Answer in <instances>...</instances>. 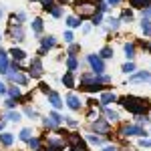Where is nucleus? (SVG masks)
Segmentation results:
<instances>
[{"label": "nucleus", "instance_id": "obj_11", "mask_svg": "<svg viewBox=\"0 0 151 151\" xmlns=\"http://www.w3.org/2000/svg\"><path fill=\"white\" fill-rule=\"evenodd\" d=\"M131 81L133 83H137V81H151V75L149 73H137V75H133V77H131Z\"/></svg>", "mask_w": 151, "mask_h": 151}, {"label": "nucleus", "instance_id": "obj_35", "mask_svg": "<svg viewBox=\"0 0 151 151\" xmlns=\"http://www.w3.org/2000/svg\"><path fill=\"white\" fill-rule=\"evenodd\" d=\"M42 4H45L47 10H52V8H55V6H52V0H42Z\"/></svg>", "mask_w": 151, "mask_h": 151}, {"label": "nucleus", "instance_id": "obj_14", "mask_svg": "<svg viewBox=\"0 0 151 151\" xmlns=\"http://www.w3.org/2000/svg\"><path fill=\"white\" fill-rule=\"evenodd\" d=\"M131 2V6H135V8H145V6H149L151 0H129Z\"/></svg>", "mask_w": 151, "mask_h": 151}, {"label": "nucleus", "instance_id": "obj_50", "mask_svg": "<svg viewBox=\"0 0 151 151\" xmlns=\"http://www.w3.org/2000/svg\"><path fill=\"white\" fill-rule=\"evenodd\" d=\"M103 151H115V147H105Z\"/></svg>", "mask_w": 151, "mask_h": 151}, {"label": "nucleus", "instance_id": "obj_30", "mask_svg": "<svg viewBox=\"0 0 151 151\" xmlns=\"http://www.w3.org/2000/svg\"><path fill=\"white\" fill-rule=\"evenodd\" d=\"M8 93H10V97H12V99H18V97H20V89H18V87H12V89L8 91Z\"/></svg>", "mask_w": 151, "mask_h": 151}, {"label": "nucleus", "instance_id": "obj_37", "mask_svg": "<svg viewBox=\"0 0 151 151\" xmlns=\"http://www.w3.org/2000/svg\"><path fill=\"white\" fill-rule=\"evenodd\" d=\"M131 18H133V14H131L129 10H125V12H123V20H131Z\"/></svg>", "mask_w": 151, "mask_h": 151}, {"label": "nucleus", "instance_id": "obj_28", "mask_svg": "<svg viewBox=\"0 0 151 151\" xmlns=\"http://www.w3.org/2000/svg\"><path fill=\"white\" fill-rule=\"evenodd\" d=\"M125 52H127V58H133L135 57V47L133 45H125Z\"/></svg>", "mask_w": 151, "mask_h": 151}, {"label": "nucleus", "instance_id": "obj_34", "mask_svg": "<svg viewBox=\"0 0 151 151\" xmlns=\"http://www.w3.org/2000/svg\"><path fill=\"white\" fill-rule=\"evenodd\" d=\"M28 143H30V147H32V149L38 151V147H40V141H38V139H30Z\"/></svg>", "mask_w": 151, "mask_h": 151}, {"label": "nucleus", "instance_id": "obj_42", "mask_svg": "<svg viewBox=\"0 0 151 151\" xmlns=\"http://www.w3.org/2000/svg\"><path fill=\"white\" fill-rule=\"evenodd\" d=\"M4 105H6L8 109H12V107H14V105H16V103H14V99H8V101H6V103H4Z\"/></svg>", "mask_w": 151, "mask_h": 151}, {"label": "nucleus", "instance_id": "obj_17", "mask_svg": "<svg viewBox=\"0 0 151 151\" xmlns=\"http://www.w3.org/2000/svg\"><path fill=\"white\" fill-rule=\"evenodd\" d=\"M63 83H65L67 87H75V79H73V73H70V70L63 77Z\"/></svg>", "mask_w": 151, "mask_h": 151}, {"label": "nucleus", "instance_id": "obj_33", "mask_svg": "<svg viewBox=\"0 0 151 151\" xmlns=\"http://www.w3.org/2000/svg\"><path fill=\"white\" fill-rule=\"evenodd\" d=\"M45 125H47V127H57L58 123H57V121H55V119H52V117H48L47 121H45Z\"/></svg>", "mask_w": 151, "mask_h": 151}, {"label": "nucleus", "instance_id": "obj_5", "mask_svg": "<svg viewBox=\"0 0 151 151\" xmlns=\"http://www.w3.org/2000/svg\"><path fill=\"white\" fill-rule=\"evenodd\" d=\"M30 75L32 77H40L42 75V65H40V58H35L30 63Z\"/></svg>", "mask_w": 151, "mask_h": 151}, {"label": "nucleus", "instance_id": "obj_25", "mask_svg": "<svg viewBox=\"0 0 151 151\" xmlns=\"http://www.w3.org/2000/svg\"><path fill=\"white\" fill-rule=\"evenodd\" d=\"M67 24H69L70 28H75V26H79V18H77V16H69V18H67Z\"/></svg>", "mask_w": 151, "mask_h": 151}, {"label": "nucleus", "instance_id": "obj_22", "mask_svg": "<svg viewBox=\"0 0 151 151\" xmlns=\"http://www.w3.org/2000/svg\"><path fill=\"white\" fill-rule=\"evenodd\" d=\"M30 135H32L30 129H22V131H20V139H22V141H30V139H32Z\"/></svg>", "mask_w": 151, "mask_h": 151}, {"label": "nucleus", "instance_id": "obj_3", "mask_svg": "<svg viewBox=\"0 0 151 151\" xmlns=\"http://www.w3.org/2000/svg\"><path fill=\"white\" fill-rule=\"evenodd\" d=\"M67 143L70 145V149H73V151H87L85 143L81 141V137H79L77 133H69V137H67Z\"/></svg>", "mask_w": 151, "mask_h": 151}, {"label": "nucleus", "instance_id": "obj_15", "mask_svg": "<svg viewBox=\"0 0 151 151\" xmlns=\"http://www.w3.org/2000/svg\"><path fill=\"white\" fill-rule=\"evenodd\" d=\"M12 38H14V40H24V32H22L20 26H16V28L12 30Z\"/></svg>", "mask_w": 151, "mask_h": 151}, {"label": "nucleus", "instance_id": "obj_18", "mask_svg": "<svg viewBox=\"0 0 151 151\" xmlns=\"http://www.w3.org/2000/svg\"><path fill=\"white\" fill-rule=\"evenodd\" d=\"M24 20V14L20 12V14H12V18H10V22L14 24V26H20V22Z\"/></svg>", "mask_w": 151, "mask_h": 151}, {"label": "nucleus", "instance_id": "obj_1", "mask_svg": "<svg viewBox=\"0 0 151 151\" xmlns=\"http://www.w3.org/2000/svg\"><path fill=\"white\" fill-rule=\"evenodd\" d=\"M121 105H123L127 111L135 113V115H143V113L147 111V107H149V103L143 101V99H139V97H125V99H121Z\"/></svg>", "mask_w": 151, "mask_h": 151}, {"label": "nucleus", "instance_id": "obj_53", "mask_svg": "<svg viewBox=\"0 0 151 151\" xmlns=\"http://www.w3.org/2000/svg\"><path fill=\"white\" fill-rule=\"evenodd\" d=\"M58 2H67V0H58Z\"/></svg>", "mask_w": 151, "mask_h": 151}, {"label": "nucleus", "instance_id": "obj_27", "mask_svg": "<svg viewBox=\"0 0 151 151\" xmlns=\"http://www.w3.org/2000/svg\"><path fill=\"white\" fill-rule=\"evenodd\" d=\"M6 119H10V121H20V113H18V111H10V113H6Z\"/></svg>", "mask_w": 151, "mask_h": 151}, {"label": "nucleus", "instance_id": "obj_52", "mask_svg": "<svg viewBox=\"0 0 151 151\" xmlns=\"http://www.w3.org/2000/svg\"><path fill=\"white\" fill-rule=\"evenodd\" d=\"M0 18H2V8H0Z\"/></svg>", "mask_w": 151, "mask_h": 151}, {"label": "nucleus", "instance_id": "obj_20", "mask_svg": "<svg viewBox=\"0 0 151 151\" xmlns=\"http://www.w3.org/2000/svg\"><path fill=\"white\" fill-rule=\"evenodd\" d=\"M10 55L14 57V60H22V58H24V52L20 50V48H12V50H10Z\"/></svg>", "mask_w": 151, "mask_h": 151}, {"label": "nucleus", "instance_id": "obj_45", "mask_svg": "<svg viewBox=\"0 0 151 151\" xmlns=\"http://www.w3.org/2000/svg\"><path fill=\"white\" fill-rule=\"evenodd\" d=\"M147 16H151V8H145L143 10V18H147Z\"/></svg>", "mask_w": 151, "mask_h": 151}, {"label": "nucleus", "instance_id": "obj_6", "mask_svg": "<svg viewBox=\"0 0 151 151\" xmlns=\"http://www.w3.org/2000/svg\"><path fill=\"white\" fill-rule=\"evenodd\" d=\"M121 135H145V131L141 127H135V125H127L121 131Z\"/></svg>", "mask_w": 151, "mask_h": 151}, {"label": "nucleus", "instance_id": "obj_48", "mask_svg": "<svg viewBox=\"0 0 151 151\" xmlns=\"http://www.w3.org/2000/svg\"><path fill=\"white\" fill-rule=\"evenodd\" d=\"M40 91H42V93H50V91H48V87H47V85H40Z\"/></svg>", "mask_w": 151, "mask_h": 151}, {"label": "nucleus", "instance_id": "obj_38", "mask_svg": "<svg viewBox=\"0 0 151 151\" xmlns=\"http://www.w3.org/2000/svg\"><path fill=\"white\" fill-rule=\"evenodd\" d=\"M101 18H103V16H101V12H99L97 16H93V24H101Z\"/></svg>", "mask_w": 151, "mask_h": 151}, {"label": "nucleus", "instance_id": "obj_26", "mask_svg": "<svg viewBox=\"0 0 151 151\" xmlns=\"http://www.w3.org/2000/svg\"><path fill=\"white\" fill-rule=\"evenodd\" d=\"M32 30H35V32H40V30H42V20H40V18H35V22H32Z\"/></svg>", "mask_w": 151, "mask_h": 151}, {"label": "nucleus", "instance_id": "obj_7", "mask_svg": "<svg viewBox=\"0 0 151 151\" xmlns=\"http://www.w3.org/2000/svg\"><path fill=\"white\" fill-rule=\"evenodd\" d=\"M67 105H69L73 111H77V109H81V103H79V97L77 95H73L70 93L69 97H67Z\"/></svg>", "mask_w": 151, "mask_h": 151}, {"label": "nucleus", "instance_id": "obj_40", "mask_svg": "<svg viewBox=\"0 0 151 151\" xmlns=\"http://www.w3.org/2000/svg\"><path fill=\"white\" fill-rule=\"evenodd\" d=\"M109 22H111V28H113V30H115V28H119V20H113V18H111Z\"/></svg>", "mask_w": 151, "mask_h": 151}, {"label": "nucleus", "instance_id": "obj_43", "mask_svg": "<svg viewBox=\"0 0 151 151\" xmlns=\"http://www.w3.org/2000/svg\"><path fill=\"white\" fill-rule=\"evenodd\" d=\"M24 113H26V115H28V117H36V113H35V111H32V109H30V107H28V109H26Z\"/></svg>", "mask_w": 151, "mask_h": 151}, {"label": "nucleus", "instance_id": "obj_23", "mask_svg": "<svg viewBox=\"0 0 151 151\" xmlns=\"http://www.w3.org/2000/svg\"><path fill=\"white\" fill-rule=\"evenodd\" d=\"M141 28H143V32L145 35H151V22L147 18H143V22H141Z\"/></svg>", "mask_w": 151, "mask_h": 151}, {"label": "nucleus", "instance_id": "obj_31", "mask_svg": "<svg viewBox=\"0 0 151 151\" xmlns=\"http://www.w3.org/2000/svg\"><path fill=\"white\" fill-rule=\"evenodd\" d=\"M89 141L93 143V145H101L103 141H101V137H97V135H89Z\"/></svg>", "mask_w": 151, "mask_h": 151}, {"label": "nucleus", "instance_id": "obj_36", "mask_svg": "<svg viewBox=\"0 0 151 151\" xmlns=\"http://www.w3.org/2000/svg\"><path fill=\"white\" fill-rule=\"evenodd\" d=\"M97 8H99V12H105V10H107V2L99 0V6H97Z\"/></svg>", "mask_w": 151, "mask_h": 151}, {"label": "nucleus", "instance_id": "obj_47", "mask_svg": "<svg viewBox=\"0 0 151 151\" xmlns=\"http://www.w3.org/2000/svg\"><path fill=\"white\" fill-rule=\"evenodd\" d=\"M2 93H6V85H4V83H0V95Z\"/></svg>", "mask_w": 151, "mask_h": 151}, {"label": "nucleus", "instance_id": "obj_44", "mask_svg": "<svg viewBox=\"0 0 151 151\" xmlns=\"http://www.w3.org/2000/svg\"><path fill=\"white\" fill-rule=\"evenodd\" d=\"M67 123H69L70 127H75V125H77V121H75V119H70V117H67Z\"/></svg>", "mask_w": 151, "mask_h": 151}, {"label": "nucleus", "instance_id": "obj_9", "mask_svg": "<svg viewBox=\"0 0 151 151\" xmlns=\"http://www.w3.org/2000/svg\"><path fill=\"white\" fill-rule=\"evenodd\" d=\"M48 101H50V105H52L55 109H60V107H63V101H60V97H58L57 93H52V91L48 93Z\"/></svg>", "mask_w": 151, "mask_h": 151}, {"label": "nucleus", "instance_id": "obj_19", "mask_svg": "<svg viewBox=\"0 0 151 151\" xmlns=\"http://www.w3.org/2000/svg\"><path fill=\"white\" fill-rule=\"evenodd\" d=\"M0 141H2V145L8 147V145H12V135L10 133H2V135H0Z\"/></svg>", "mask_w": 151, "mask_h": 151}, {"label": "nucleus", "instance_id": "obj_10", "mask_svg": "<svg viewBox=\"0 0 151 151\" xmlns=\"http://www.w3.org/2000/svg\"><path fill=\"white\" fill-rule=\"evenodd\" d=\"M6 75H8V79H10V81H16V83H20V85H24V83H26V77H24V75H20L18 70H16V73H6Z\"/></svg>", "mask_w": 151, "mask_h": 151}, {"label": "nucleus", "instance_id": "obj_12", "mask_svg": "<svg viewBox=\"0 0 151 151\" xmlns=\"http://www.w3.org/2000/svg\"><path fill=\"white\" fill-rule=\"evenodd\" d=\"M0 73H8V63H6V55L0 50Z\"/></svg>", "mask_w": 151, "mask_h": 151}, {"label": "nucleus", "instance_id": "obj_21", "mask_svg": "<svg viewBox=\"0 0 151 151\" xmlns=\"http://www.w3.org/2000/svg\"><path fill=\"white\" fill-rule=\"evenodd\" d=\"M105 115H107V119H109V121H113V123H115V121H119V115H117L115 111H111V109H105Z\"/></svg>", "mask_w": 151, "mask_h": 151}, {"label": "nucleus", "instance_id": "obj_24", "mask_svg": "<svg viewBox=\"0 0 151 151\" xmlns=\"http://www.w3.org/2000/svg\"><path fill=\"white\" fill-rule=\"evenodd\" d=\"M67 67H69V70H75L77 67H79L77 58H75V57H69V60H67Z\"/></svg>", "mask_w": 151, "mask_h": 151}, {"label": "nucleus", "instance_id": "obj_51", "mask_svg": "<svg viewBox=\"0 0 151 151\" xmlns=\"http://www.w3.org/2000/svg\"><path fill=\"white\" fill-rule=\"evenodd\" d=\"M2 129H4V123H2V121H0V131H2Z\"/></svg>", "mask_w": 151, "mask_h": 151}, {"label": "nucleus", "instance_id": "obj_4", "mask_svg": "<svg viewBox=\"0 0 151 151\" xmlns=\"http://www.w3.org/2000/svg\"><path fill=\"white\" fill-rule=\"evenodd\" d=\"M89 65H91V69L95 70V75H103L105 65H103V60H101L99 57H95V55H91V57H89Z\"/></svg>", "mask_w": 151, "mask_h": 151}, {"label": "nucleus", "instance_id": "obj_41", "mask_svg": "<svg viewBox=\"0 0 151 151\" xmlns=\"http://www.w3.org/2000/svg\"><path fill=\"white\" fill-rule=\"evenodd\" d=\"M65 40L67 42H73V32H65Z\"/></svg>", "mask_w": 151, "mask_h": 151}, {"label": "nucleus", "instance_id": "obj_46", "mask_svg": "<svg viewBox=\"0 0 151 151\" xmlns=\"http://www.w3.org/2000/svg\"><path fill=\"white\" fill-rule=\"evenodd\" d=\"M50 12H52L55 16H60V8H57V6H55V8H52V10H50Z\"/></svg>", "mask_w": 151, "mask_h": 151}, {"label": "nucleus", "instance_id": "obj_29", "mask_svg": "<svg viewBox=\"0 0 151 151\" xmlns=\"http://www.w3.org/2000/svg\"><path fill=\"white\" fill-rule=\"evenodd\" d=\"M101 57H103V58H111V57H113V50H111L109 47H105L103 50H101Z\"/></svg>", "mask_w": 151, "mask_h": 151}, {"label": "nucleus", "instance_id": "obj_2", "mask_svg": "<svg viewBox=\"0 0 151 151\" xmlns=\"http://www.w3.org/2000/svg\"><path fill=\"white\" fill-rule=\"evenodd\" d=\"M77 12L81 14V18H89V16H95L97 12V4L93 0H77Z\"/></svg>", "mask_w": 151, "mask_h": 151}, {"label": "nucleus", "instance_id": "obj_16", "mask_svg": "<svg viewBox=\"0 0 151 151\" xmlns=\"http://www.w3.org/2000/svg\"><path fill=\"white\" fill-rule=\"evenodd\" d=\"M55 47V38L52 36H47V38H42V50H47V48H52Z\"/></svg>", "mask_w": 151, "mask_h": 151}, {"label": "nucleus", "instance_id": "obj_8", "mask_svg": "<svg viewBox=\"0 0 151 151\" xmlns=\"http://www.w3.org/2000/svg\"><path fill=\"white\" fill-rule=\"evenodd\" d=\"M93 129L99 131V133H109V125H107L105 121H101V119H97V121L93 123Z\"/></svg>", "mask_w": 151, "mask_h": 151}, {"label": "nucleus", "instance_id": "obj_39", "mask_svg": "<svg viewBox=\"0 0 151 151\" xmlns=\"http://www.w3.org/2000/svg\"><path fill=\"white\" fill-rule=\"evenodd\" d=\"M141 147H151V139H141Z\"/></svg>", "mask_w": 151, "mask_h": 151}, {"label": "nucleus", "instance_id": "obj_32", "mask_svg": "<svg viewBox=\"0 0 151 151\" xmlns=\"http://www.w3.org/2000/svg\"><path fill=\"white\" fill-rule=\"evenodd\" d=\"M123 70H125V73H133V70H135V65H133V63H127V65H123Z\"/></svg>", "mask_w": 151, "mask_h": 151}, {"label": "nucleus", "instance_id": "obj_13", "mask_svg": "<svg viewBox=\"0 0 151 151\" xmlns=\"http://www.w3.org/2000/svg\"><path fill=\"white\" fill-rule=\"evenodd\" d=\"M115 95L113 93H103V97H101V103L103 105H109V103H115Z\"/></svg>", "mask_w": 151, "mask_h": 151}, {"label": "nucleus", "instance_id": "obj_49", "mask_svg": "<svg viewBox=\"0 0 151 151\" xmlns=\"http://www.w3.org/2000/svg\"><path fill=\"white\" fill-rule=\"evenodd\" d=\"M105 2H109V4H119L121 0H105Z\"/></svg>", "mask_w": 151, "mask_h": 151}]
</instances>
